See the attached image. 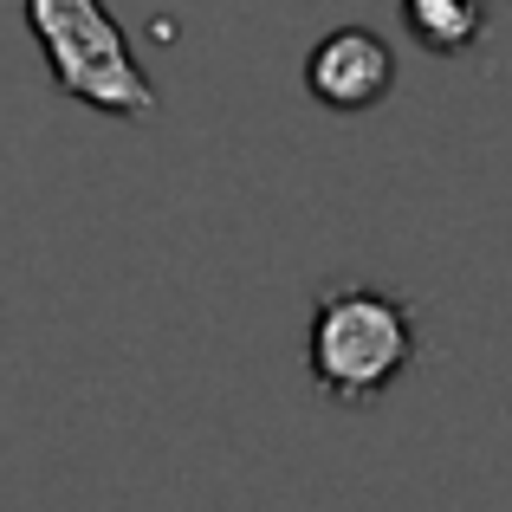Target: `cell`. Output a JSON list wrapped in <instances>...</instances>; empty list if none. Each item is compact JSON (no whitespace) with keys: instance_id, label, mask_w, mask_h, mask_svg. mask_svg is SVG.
I'll list each match as a JSON object with an SVG mask.
<instances>
[{"instance_id":"6da1fadb","label":"cell","mask_w":512,"mask_h":512,"mask_svg":"<svg viewBox=\"0 0 512 512\" xmlns=\"http://www.w3.org/2000/svg\"><path fill=\"white\" fill-rule=\"evenodd\" d=\"M312 383L318 396L344 402V409H370L409 376L415 363V318L402 299L376 286H331L312 305Z\"/></svg>"},{"instance_id":"7a4b0ae2","label":"cell","mask_w":512,"mask_h":512,"mask_svg":"<svg viewBox=\"0 0 512 512\" xmlns=\"http://www.w3.org/2000/svg\"><path fill=\"white\" fill-rule=\"evenodd\" d=\"M26 26H33L46 72L65 98L91 104L104 117H124V124L156 117V85L104 0H26Z\"/></svg>"},{"instance_id":"3957f363","label":"cell","mask_w":512,"mask_h":512,"mask_svg":"<svg viewBox=\"0 0 512 512\" xmlns=\"http://www.w3.org/2000/svg\"><path fill=\"white\" fill-rule=\"evenodd\" d=\"M396 85V52L389 39H376L370 26H338L312 46L305 59V91H312L325 111H370V104L389 98Z\"/></svg>"},{"instance_id":"277c9868","label":"cell","mask_w":512,"mask_h":512,"mask_svg":"<svg viewBox=\"0 0 512 512\" xmlns=\"http://www.w3.org/2000/svg\"><path fill=\"white\" fill-rule=\"evenodd\" d=\"M402 26H409V39L422 52L454 59V52H467L480 39V26H487V0H402Z\"/></svg>"}]
</instances>
